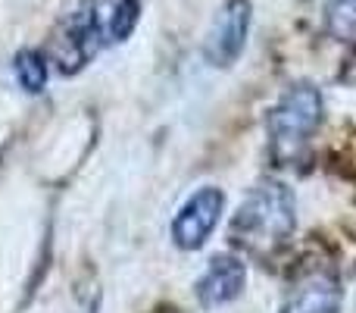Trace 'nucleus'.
I'll return each instance as SVG.
<instances>
[{
  "label": "nucleus",
  "instance_id": "1",
  "mask_svg": "<svg viewBox=\"0 0 356 313\" xmlns=\"http://www.w3.org/2000/svg\"><path fill=\"white\" fill-rule=\"evenodd\" d=\"M297 232V201L294 191L284 182L266 178L253 185L250 194L232 216V235L234 247L253 257H275L278 251L291 245Z\"/></svg>",
  "mask_w": 356,
  "mask_h": 313
},
{
  "label": "nucleus",
  "instance_id": "2",
  "mask_svg": "<svg viewBox=\"0 0 356 313\" xmlns=\"http://www.w3.org/2000/svg\"><path fill=\"white\" fill-rule=\"evenodd\" d=\"M325 100L313 82H294L272 104L266 116V135H269V154L278 166H288L307 151L309 138L322 125Z\"/></svg>",
  "mask_w": 356,
  "mask_h": 313
},
{
  "label": "nucleus",
  "instance_id": "3",
  "mask_svg": "<svg viewBox=\"0 0 356 313\" xmlns=\"http://www.w3.org/2000/svg\"><path fill=\"white\" fill-rule=\"evenodd\" d=\"M104 19L106 16L100 13L97 0H79L75 6H69L63 13V19L56 22L50 44H47L50 63L63 75H75L79 69H85L94 60V54L106 44Z\"/></svg>",
  "mask_w": 356,
  "mask_h": 313
},
{
  "label": "nucleus",
  "instance_id": "4",
  "mask_svg": "<svg viewBox=\"0 0 356 313\" xmlns=\"http://www.w3.org/2000/svg\"><path fill=\"white\" fill-rule=\"evenodd\" d=\"M250 0H225L222 3V10L216 13L213 25L207 31V44H203V56H207L209 66L228 69L238 63V56L244 54L247 35H250Z\"/></svg>",
  "mask_w": 356,
  "mask_h": 313
},
{
  "label": "nucleus",
  "instance_id": "5",
  "mask_svg": "<svg viewBox=\"0 0 356 313\" xmlns=\"http://www.w3.org/2000/svg\"><path fill=\"white\" fill-rule=\"evenodd\" d=\"M222 210H225V194L213 185H203L200 191L188 197L181 204V210L172 220V241L181 251H197V247L207 245V238L216 232L222 220Z\"/></svg>",
  "mask_w": 356,
  "mask_h": 313
},
{
  "label": "nucleus",
  "instance_id": "6",
  "mask_svg": "<svg viewBox=\"0 0 356 313\" xmlns=\"http://www.w3.org/2000/svg\"><path fill=\"white\" fill-rule=\"evenodd\" d=\"M282 313H341V282L332 266L300 273Z\"/></svg>",
  "mask_w": 356,
  "mask_h": 313
},
{
  "label": "nucleus",
  "instance_id": "7",
  "mask_svg": "<svg viewBox=\"0 0 356 313\" xmlns=\"http://www.w3.org/2000/svg\"><path fill=\"white\" fill-rule=\"evenodd\" d=\"M244 285H247L244 260L234 257V254H216L209 260V266L203 270V276L197 279L194 295L200 301V307L213 310V307H222V304H232L244 291Z\"/></svg>",
  "mask_w": 356,
  "mask_h": 313
},
{
  "label": "nucleus",
  "instance_id": "8",
  "mask_svg": "<svg viewBox=\"0 0 356 313\" xmlns=\"http://www.w3.org/2000/svg\"><path fill=\"white\" fill-rule=\"evenodd\" d=\"M13 72H16V82L22 85V91L29 94H38L44 91V85H47V56L41 54V50H19L16 56H13Z\"/></svg>",
  "mask_w": 356,
  "mask_h": 313
},
{
  "label": "nucleus",
  "instance_id": "9",
  "mask_svg": "<svg viewBox=\"0 0 356 313\" xmlns=\"http://www.w3.org/2000/svg\"><path fill=\"white\" fill-rule=\"evenodd\" d=\"M325 31L341 44H356V0H328Z\"/></svg>",
  "mask_w": 356,
  "mask_h": 313
},
{
  "label": "nucleus",
  "instance_id": "10",
  "mask_svg": "<svg viewBox=\"0 0 356 313\" xmlns=\"http://www.w3.org/2000/svg\"><path fill=\"white\" fill-rule=\"evenodd\" d=\"M138 16H141V0H110L106 13V41H125L135 31Z\"/></svg>",
  "mask_w": 356,
  "mask_h": 313
}]
</instances>
